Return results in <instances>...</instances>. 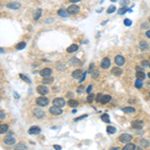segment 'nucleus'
Returning a JSON list of instances; mask_svg holds the SVG:
<instances>
[{
  "mask_svg": "<svg viewBox=\"0 0 150 150\" xmlns=\"http://www.w3.org/2000/svg\"><path fill=\"white\" fill-rule=\"evenodd\" d=\"M35 102H36V104L37 105H39V106H46V105H48V103H49V99L48 98H46L44 95H42V96H40V97H37L36 98V100H35Z\"/></svg>",
  "mask_w": 150,
  "mask_h": 150,
  "instance_id": "f257e3e1",
  "label": "nucleus"
},
{
  "mask_svg": "<svg viewBox=\"0 0 150 150\" xmlns=\"http://www.w3.org/2000/svg\"><path fill=\"white\" fill-rule=\"evenodd\" d=\"M131 140H132V135H130V134L124 133V134H121L119 136V141L122 142V143H128Z\"/></svg>",
  "mask_w": 150,
  "mask_h": 150,
  "instance_id": "f03ea898",
  "label": "nucleus"
},
{
  "mask_svg": "<svg viewBox=\"0 0 150 150\" xmlns=\"http://www.w3.org/2000/svg\"><path fill=\"white\" fill-rule=\"evenodd\" d=\"M49 112L52 114V115H60L62 114L63 110L61 109V107H58V106H54L53 105L52 107L49 108Z\"/></svg>",
  "mask_w": 150,
  "mask_h": 150,
  "instance_id": "7ed1b4c3",
  "label": "nucleus"
},
{
  "mask_svg": "<svg viewBox=\"0 0 150 150\" xmlns=\"http://www.w3.org/2000/svg\"><path fill=\"white\" fill-rule=\"evenodd\" d=\"M67 11L69 14H77L80 11V8L78 5H70L67 9Z\"/></svg>",
  "mask_w": 150,
  "mask_h": 150,
  "instance_id": "20e7f679",
  "label": "nucleus"
},
{
  "mask_svg": "<svg viewBox=\"0 0 150 150\" xmlns=\"http://www.w3.org/2000/svg\"><path fill=\"white\" fill-rule=\"evenodd\" d=\"M53 105L54 106H58V107H62L65 105V100H64V98H60V97H57L55 98L54 100H53Z\"/></svg>",
  "mask_w": 150,
  "mask_h": 150,
  "instance_id": "39448f33",
  "label": "nucleus"
},
{
  "mask_svg": "<svg viewBox=\"0 0 150 150\" xmlns=\"http://www.w3.org/2000/svg\"><path fill=\"white\" fill-rule=\"evenodd\" d=\"M110 64H111V62H110V59L108 57H104L101 60V67L103 69H108L110 67Z\"/></svg>",
  "mask_w": 150,
  "mask_h": 150,
  "instance_id": "423d86ee",
  "label": "nucleus"
},
{
  "mask_svg": "<svg viewBox=\"0 0 150 150\" xmlns=\"http://www.w3.org/2000/svg\"><path fill=\"white\" fill-rule=\"evenodd\" d=\"M37 92L40 95H46V94H48L49 89L45 86V85H39V86L37 87Z\"/></svg>",
  "mask_w": 150,
  "mask_h": 150,
  "instance_id": "0eeeda50",
  "label": "nucleus"
},
{
  "mask_svg": "<svg viewBox=\"0 0 150 150\" xmlns=\"http://www.w3.org/2000/svg\"><path fill=\"white\" fill-rule=\"evenodd\" d=\"M131 127L134 129H141L143 127V121L141 120H133L131 122Z\"/></svg>",
  "mask_w": 150,
  "mask_h": 150,
  "instance_id": "6e6552de",
  "label": "nucleus"
},
{
  "mask_svg": "<svg viewBox=\"0 0 150 150\" xmlns=\"http://www.w3.org/2000/svg\"><path fill=\"white\" fill-rule=\"evenodd\" d=\"M114 62H115L116 65L122 66V65H124V63H125V59H124V57L121 56V55H117V56H115V58H114Z\"/></svg>",
  "mask_w": 150,
  "mask_h": 150,
  "instance_id": "1a4fd4ad",
  "label": "nucleus"
},
{
  "mask_svg": "<svg viewBox=\"0 0 150 150\" xmlns=\"http://www.w3.org/2000/svg\"><path fill=\"white\" fill-rule=\"evenodd\" d=\"M41 132V129H40V127L38 126H32L29 128V130H28V133L31 134V135H37Z\"/></svg>",
  "mask_w": 150,
  "mask_h": 150,
  "instance_id": "9d476101",
  "label": "nucleus"
},
{
  "mask_svg": "<svg viewBox=\"0 0 150 150\" xmlns=\"http://www.w3.org/2000/svg\"><path fill=\"white\" fill-rule=\"evenodd\" d=\"M40 75L42 77H47V76H50V75L52 74V69L51 68H44V69H42L40 70Z\"/></svg>",
  "mask_w": 150,
  "mask_h": 150,
  "instance_id": "9b49d317",
  "label": "nucleus"
},
{
  "mask_svg": "<svg viewBox=\"0 0 150 150\" xmlns=\"http://www.w3.org/2000/svg\"><path fill=\"white\" fill-rule=\"evenodd\" d=\"M33 114H34L35 117H37V118H43V117L45 116V112L42 109H38V108L33 110Z\"/></svg>",
  "mask_w": 150,
  "mask_h": 150,
  "instance_id": "f8f14e48",
  "label": "nucleus"
},
{
  "mask_svg": "<svg viewBox=\"0 0 150 150\" xmlns=\"http://www.w3.org/2000/svg\"><path fill=\"white\" fill-rule=\"evenodd\" d=\"M83 75H84L83 74V71L80 70V69H76V70H74L72 72V77L74 79H80V77H82Z\"/></svg>",
  "mask_w": 150,
  "mask_h": 150,
  "instance_id": "ddd939ff",
  "label": "nucleus"
},
{
  "mask_svg": "<svg viewBox=\"0 0 150 150\" xmlns=\"http://www.w3.org/2000/svg\"><path fill=\"white\" fill-rule=\"evenodd\" d=\"M4 143L6 144V145H13L14 143H15V138H13L12 136H11V134H10L9 136H7V137H5L4 138Z\"/></svg>",
  "mask_w": 150,
  "mask_h": 150,
  "instance_id": "4468645a",
  "label": "nucleus"
},
{
  "mask_svg": "<svg viewBox=\"0 0 150 150\" xmlns=\"http://www.w3.org/2000/svg\"><path fill=\"white\" fill-rule=\"evenodd\" d=\"M111 73L113 74V75H115V76H120V75L122 74V69L120 68V67H113L112 69H111Z\"/></svg>",
  "mask_w": 150,
  "mask_h": 150,
  "instance_id": "2eb2a0df",
  "label": "nucleus"
},
{
  "mask_svg": "<svg viewBox=\"0 0 150 150\" xmlns=\"http://www.w3.org/2000/svg\"><path fill=\"white\" fill-rule=\"evenodd\" d=\"M148 43L146 41H144V40H142V41H140L139 42V48H140V50H142V51H145V50H147L148 49Z\"/></svg>",
  "mask_w": 150,
  "mask_h": 150,
  "instance_id": "dca6fc26",
  "label": "nucleus"
},
{
  "mask_svg": "<svg viewBox=\"0 0 150 150\" xmlns=\"http://www.w3.org/2000/svg\"><path fill=\"white\" fill-rule=\"evenodd\" d=\"M110 100H111V96L110 95H102V98H101L100 103L101 104H107Z\"/></svg>",
  "mask_w": 150,
  "mask_h": 150,
  "instance_id": "f3484780",
  "label": "nucleus"
},
{
  "mask_svg": "<svg viewBox=\"0 0 150 150\" xmlns=\"http://www.w3.org/2000/svg\"><path fill=\"white\" fill-rule=\"evenodd\" d=\"M6 6L8 8H10V9H18L20 7V3H18V2H10Z\"/></svg>",
  "mask_w": 150,
  "mask_h": 150,
  "instance_id": "a211bd4d",
  "label": "nucleus"
},
{
  "mask_svg": "<svg viewBox=\"0 0 150 150\" xmlns=\"http://www.w3.org/2000/svg\"><path fill=\"white\" fill-rule=\"evenodd\" d=\"M53 81H54V78L53 77H50V76H47V77H44L43 79H42V83L43 84H51Z\"/></svg>",
  "mask_w": 150,
  "mask_h": 150,
  "instance_id": "6ab92c4d",
  "label": "nucleus"
},
{
  "mask_svg": "<svg viewBox=\"0 0 150 150\" xmlns=\"http://www.w3.org/2000/svg\"><path fill=\"white\" fill-rule=\"evenodd\" d=\"M78 49V45H76V44H71L67 49H66V51L68 52V53H72V52H75Z\"/></svg>",
  "mask_w": 150,
  "mask_h": 150,
  "instance_id": "aec40b11",
  "label": "nucleus"
},
{
  "mask_svg": "<svg viewBox=\"0 0 150 150\" xmlns=\"http://www.w3.org/2000/svg\"><path fill=\"white\" fill-rule=\"evenodd\" d=\"M145 73L143 72V71H137L136 72V78L137 79H139V80H143L144 78H145Z\"/></svg>",
  "mask_w": 150,
  "mask_h": 150,
  "instance_id": "412c9836",
  "label": "nucleus"
},
{
  "mask_svg": "<svg viewBox=\"0 0 150 150\" xmlns=\"http://www.w3.org/2000/svg\"><path fill=\"white\" fill-rule=\"evenodd\" d=\"M123 149H124V150H135V149H136V145L133 144V143H127V144L124 146Z\"/></svg>",
  "mask_w": 150,
  "mask_h": 150,
  "instance_id": "4be33fe9",
  "label": "nucleus"
},
{
  "mask_svg": "<svg viewBox=\"0 0 150 150\" xmlns=\"http://www.w3.org/2000/svg\"><path fill=\"white\" fill-rule=\"evenodd\" d=\"M101 120L105 123H110V119H109V115L107 113H104L101 115Z\"/></svg>",
  "mask_w": 150,
  "mask_h": 150,
  "instance_id": "5701e85b",
  "label": "nucleus"
},
{
  "mask_svg": "<svg viewBox=\"0 0 150 150\" xmlns=\"http://www.w3.org/2000/svg\"><path fill=\"white\" fill-rule=\"evenodd\" d=\"M58 15L62 17H67L68 16V11L65 9H59L58 10Z\"/></svg>",
  "mask_w": 150,
  "mask_h": 150,
  "instance_id": "b1692460",
  "label": "nucleus"
},
{
  "mask_svg": "<svg viewBox=\"0 0 150 150\" xmlns=\"http://www.w3.org/2000/svg\"><path fill=\"white\" fill-rule=\"evenodd\" d=\"M78 104H79V102H78L77 100H74V99L68 100V105H69L70 107H77Z\"/></svg>",
  "mask_w": 150,
  "mask_h": 150,
  "instance_id": "393cba45",
  "label": "nucleus"
},
{
  "mask_svg": "<svg viewBox=\"0 0 150 150\" xmlns=\"http://www.w3.org/2000/svg\"><path fill=\"white\" fill-rule=\"evenodd\" d=\"M122 111L125 112V113H133L135 112V109L133 108V107H124V108H122Z\"/></svg>",
  "mask_w": 150,
  "mask_h": 150,
  "instance_id": "a878e982",
  "label": "nucleus"
},
{
  "mask_svg": "<svg viewBox=\"0 0 150 150\" xmlns=\"http://www.w3.org/2000/svg\"><path fill=\"white\" fill-rule=\"evenodd\" d=\"M106 131H107V133H109V134H114L116 132V129H115V127L109 125V126L106 127Z\"/></svg>",
  "mask_w": 150,
  "mask_h": 150,
  "instance_id": "bb28decb",
  "label": "nucleus"
},
{
  "mask_svg": "<svg viewBox=\"0 0 150 150\" xmlns=\"http://www.w3.org/2000/svg\"><path fill=\"white\" fill-rule=\"evenodd\" d=\"M7 130H8V125L7 124H1V126H0V133L4 134Z\"/></svg>",
  "mask_w": 150,
  "mask_h": 150,
  "instance_id": "cd10ccee",
  "label": "nucleus"
},
{
  "mask_svg": "<svg viewBox=\"0 0 150 150\" xmlns=\"http://www.w3.org/2000/svg\"><path fill=\"white\" fill-rule=\"evenodd\" d=\"M41 13H42V9H37L36 10V12L34 13V20H38L39 18H40V16H41Z\"/></svg>",
  "mask_w": 150,
  "mask_h": 150,
  "instance_id": "c85d7f7f",
  "label": "nucleus"
},
{
  "mask_svg": "<svg viewBox=\"0 0 150 150\" xmlns=\"http://www.w3.org/2000/svg\"><path fill=\"white\" fill-rule=\"evenodd\" d=\"M25 46H26V43L25 42H20V43H18V44H16V49L17 50H21V49H23V48H25Z\"/></svg>",
  "mask_w": 150,
  "mask_h": 150,
  "instance_id": "c756f323",
  "label": "nucleus"
},
{
  "mask_svg": "<svg viewBox=\"0 0 150 150\" xmlns=\"http://www.w3.org/2000/svg\"><path fill=\"white\" fill-rule=\"evenodd\" d=\"M140 145H141L142 147L146 148V147H148V146L150 145V142L147 141V140H145V139H142V140H140Z\"/></svg>",
  "mask_w": 150,
  "mask_h": 150,
  "instance_id": "7c9ffc66",
  "label": "nucleus"
},
{
  "mask_svg": "<svg viewBox=\"0 0 150 150\" xmlns=\"http://www.w3.org/2000/svg\"><path fill=\"white\" fill-rule=\"evenodd\" d=\"M19 77L21 78V79H22V80H24L26 83H31V81H30V79L29 78H27L26 76H25V75L24 74H19Z\"/></svg>",
  "mask_w": 150,
  "mask_h": 150,
  "instance_id": "2f4dec72",
  "label": "nucleus"
},
{
  "mask_svg": "<svg viewBox=\"0 0 150 150\" xmlns=\"http://www.w3.org/2000/svg\"><path fill=\"white\" fill-rule=\"evenodd\" d=\"M135 87H136V88H141V87H142V80L137 79V80L135 81Z\"/></svg>",
  "mask_w": 150,
  "mask_h": 150,
  "instance_id": "473e14b6",
  "label": "nucleus"
},
{
  "mask_svg": "<svg viewBox=\"0 0 150 150\" xmlns=\"http://www.w3.org/2000/svg\"><path fill=\"white\" fill-rule=\"evenodd\" d=\"M15 149H27V147H26V145L23 144V143H19V144H17V145L15 146Z\"/></svg>",
  "mask_w": 150,
  "mask_h": 150,
  "instance_id": "72a5a7b5",
  "label": "nucleus"
},
{
  "mask_svg": "<svg viewBox=\"0 0 150 150\" xmlns=\"http://www.w3.org/2000/svg\"><path fill=\"white\" fill-rule=\"evenodd\" d=\"M115 10H116V7L114 5H111L110 7H108V9H107V13H108V14L109 13H113Z\"/></svg>",
  "mask_w": 150,
  "mask_h": 150,
  "instance_id": "f704fd0d",
  "label": "nucleus"
},
{
  "mask_svg": "<svg viewBox=\"0 0 150 150\" xmlns=\"http://www.w3.org/2000/svg\"><path fill=\"white\" fill-rule=\"evenodd\" d=\"M98 75H99L98 70H93V71L91 72V76H92L93 78H97V77H98Z\"/></svg>",
  "mask_w": 150,
  "mask_h": 150,
  "instance_id": "c9c22d12",
  "label": "nucleus"
},
{
  "mask_svg": "<svg viewBox=\"0 0 150 150\" xmlns=\"http://www.w3.org/2000/svg\"><path fill=\"white\" fill-rule=\"evenodd\" d=\"M94 100V94H89L88 96H87V102H89V103H92V101Z\"/></svg>",
  "mask_w": 150,
  "mask_h": 150,
  "instance_id": "e433bc0d",
  "label": "nucleus"
},
{
  "mask_svg": "<svg viewBox=\"0 0 150 150\" xmlns=\"http://www.w3.org/2000/svg\"><path fill=\"white\" fill-rule=\"evenodd\" d=\"M71 64H73V65H75V64H80V62H79V59H77V58H75V57H73V58H71Z\"/></svg>",
  "mask_w": 150,
  "mask_h": 150,
  "instance_id": "4c0bfd02",
  "label": "nucleus"
},
{
  "mask_svg": "<svg viewBox=\"0 0 150 150\" xmlns=\"http://www.w3.org/2000/svg\"><path fill=\"white\" fill-rule=\"evenodd\" d=\"M126 11H128V9H126L125 7H122V8H120V9H118V14L122 15V14H124Z\"/></svg>",
  "mask_w": 150,
  "mask_h": 150,
  "instance_id": "58836bf2",
  "label": "nucleus"
},
{
  "mask_svg": "<svg viewBox=\"0 0 150 150\" xmlns=\"http://www.w3.org/2000/svg\"><path fill=\"white\" fill-rule=\"evenodd\" d=\"M131 24H132V21H131L130 19H128V18L124 19V25H126V26H130Z\"/></svg>",
  "mask_w": 150,
  "mask_h": 150,
  "instance_id": "ea45409f",
  "label": "nucleus"
},
{
  "mask_svg": "<svg viewBox=\"0 0 150 150\" xmlns=\"http://www.w3.org/2000/svg\"><path fill=\"white\" fill-rule=\"evenodd\" d=\"M88 115L87 114H84V115H81L80 117H78V118H75L74 119V121H79V120H81V119H84V118H86Z\"/></svg>",
  "mask_w": 150,
  "mask_h": 150,
  "instance_id": "a19ab883",
  "label": "nucleus"
},
{
  "mask_svg": "<svg viewBox=\"0 0 150 150\" xmlns=\"http://www.w3.org/2000/svg\"><path fill=\"white\" fill-rule=\"evenodd\" d=\"M127 4H129V0H121L120 1V5L122 6H126Z\"/></svg>",
  "mask_w": 150,
  "mask_h": 150,
  "instance_id": "79ce46f5",
  "label": "nucleus"
},
{
  "mask_svg": "<svg viewBox=\"0 0 150 150\" xmlns=\"http://www.w3.org/2000/svg\"><path fill=\"white\" fill-rule=\"evenodd\" d=\"M101 98H102V94H101V93H98V94H97V97H96V101L100 103Z\"/></svg>",
  "mask_w": 150,
  "mask_h": 150,
  "instance_id": "37998d69",
  "label": "nucleus"
},
{
  "mask_svg": "<svg viewBox=\"0 0 150 150\" xmlns=\"http://www.w3.org/2000/svg\"><path fill=\"white\" fill-rule=\"evenodd\" d=\"M83 90H84V86H79L78 89H77V92L79 94H81V93H83Z\"/></svg>",
  "mask_w": 150,
  "mask_h": 150,
  "instance_id": "c03bdc74",
  "label": "nucleus"
},
{
  "mask_svg": "<svg viewBox=\"0 0 150 150\" xmlns=\"http://www.w3.org/2000/svg\"><path fill=\"white\" fill-rule=\"evenodd\" d=\"M91 89H92V85H89V86H88V88H87V90H86V92H87V93H90Z\"/></svg>",
  "mask_w": 150,
  "mask_h": 150,
  "instance_id": "a18cd8bd",
  "label": "nucleus"
},
{
  "mask_svg": "<svg viewBox=\"0 0 150 150\" xmlns=\"http://www.w3.org/2000/svg\"><path fill=\"white\" fill-rule=\"evenodd\" d=\"M53 147H54L55 149H57V150L61 149V146H60V145H56V144H54V145H53Z\"/></svg>",
  "mask_w": 150,
  "mask_h": 150,
  "instance_id": "49530a36",
  "label": "nucleus"
},
{
  "mask_svg": "<svg viewBox=\"0 0 150 150\" xmlns=\"http://www.w3.org/2000/svg\"><path fill=\"white\" fill-rule=\"evenodd\" d=\"M145 34H146V36H147L148 38H150V30H148V31H146V33H145Z\"/></svg>",
  "mask_w": 150,
  "mask_h": 150,
  "instance_id": "de8ad7c7",
  "label": "nucleus"
},
{
  "mask_svg": "<svg viewBox=\"0 0 150 150\" xmlns=\"http://www.w3.org/2000/svg\"><path fill=\"white\" fill-rule=\"evenodd\" d=\"M1 119H3V118H5V113H3V111H1V117H0Z\"/></svg>",
  "mask_w": 150,
  "mask_h": 150,
  "instance_id": "09e8293b",
  "label": "nucleus"
},
{
  "mask_svg": "<svg viewBox=\"0 0 150 150\" xmlns=\"http://www.w3.org/2000/svg\"><path fill=\"white\" fill-rule=\"evenodd\" d=\"M69 1H70L71 3H76V2H78V1H80V0H69Z\"/></svg>",
  "mask_w": 150,
  "mask_h": 150,
  "instance_id": "8fccbe9b",
  "label": "nucleus"
},
{
  "mask_svg": "<svg viewBox=\"0 0 150 150\" xmlns=\"http://www.w3.org/2000/svg\"><path fill=\"white\" fill-rule=\"evenodd\" d=\"M142 65H144V66H146V65H148V62H147L146 60H144V61L142 62Z\"/></svg>",
  "mask_w": 150,
  "mask_h": 150,
  "instance_id": "3c124183",
  "label": "nucleus"
},
{
  "mask_svg": "<svg viewBox=\"0 0 150 150\" xmlns=\"http://www.w3.org/2000/svg\"><path fill=\"white\" fill-rule=\"evenodd\" d=\"M118 149H120L119 147H112V148H110V150H118Z\"/></svg>",
  "mask_w": 150,
  "mask_h": 150,
  "instance_id": "603ef678",
  "label": "nucleus"
},
{
  "mask_svg": "<svg viewBox=\"0 0 150 150\" xmlns=\"http://www.w3.org/2000/svg\"><path fill=\"white\" fill-rule=\"evenodd\" d=\"M111 2H115V1H117V0H110Z\"/></svg>",
  "mask_w": 150,
  "mask_h": 150,
  "instance_id": "864d4df0",
  "label": "nucleus"
},
{
  "mask_svg": "<svg viewBox=\"0 0 150 150\" xmlns=\"http://www.w3.org/2000/svg\"><path fill=\"white\" fill-rule=\"evenodd\" d=\"M148 77H149V78H150V72H149V73H148Z\"/></svg>",
  "mask_w": 150,
  "mask_h": 150,
  "instance_id": "5fc2aeb1",
  "label": "nucleus"
},
{
  "mask_svg": "<svg viewBox=\"0 0 150 150\" xmlns=\"http://www.w3.org/2000/svg\"><path fill=\"white\" fill-rule=\"evenodd\" d=\"M149 97H150V92H149Z\"/></svg>",
  "mask_w": 150,
  "mask_h": 150,
  "instance_id": "6e6d98bb",
  "label": "nucleus"
},
{
  "mask_svg": "<svg viewBox=\"0 0 150 150\" xmlns=\"http://www.w3.org/2000/svg\"><path fill=\"white\" fill-rule=\"evenodd\" d=\"M149 21H150V17H149Z\"/></svg>",
  "mask_w": 150,
  "mask_h": 150,
  "instance_id": "4d7b16f0",
  "label": "nucleus"
},
{
  "mask_svg": "<svg viewBox=\"0 0 150 150\" xmlns=\"http://www.w3.org/2000/svg\"><path fill=\"white\" fill-rule=\"evenodd\" d=\"M149 67H150V64H149Z\"/></svg>",
  "mask_w": 150,
  "mask_h": 150,
  "instance_id": "13d9d810",
  "label": "nucleus"
}]
</instances>
